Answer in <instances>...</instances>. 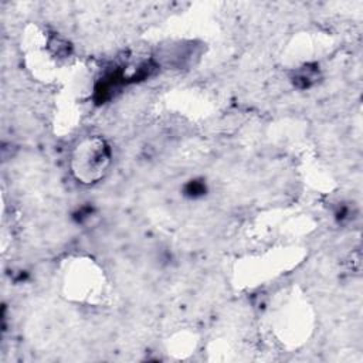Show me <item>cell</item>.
I'll return each mask as SVG.
<instances>
[{
  "label": "cell",
  "instance_id": "obj_1",
  "mask_svg": "<svg viewBox=\"0 0 363 363\" xmlns=\"http://www.w3.org/2000/svg\"><path fill=\"white\" fill-rule=\"evenodd\" d=\"M111 163L108 143L98 138H86L78 142L71 155V170L81 183H96L101 180Z\"/></svg>",
  "mask_w": 363,
  "mask_h": 363
},
{
  "label": "cell",
  "instance_id": "obj_2",
  "mask_svg": "<svg viewBox=\"0 0 363 363\" xmlns=\"http://www.w3.org/2000/svg\"><path fill=\"white\" fill-rule=\"evenodd\" d=\"M318 78H319V69L316 65H311V64H305L299 68H295L291 77L294 85H296L298 88H309L318 81Z\"/></svg>",
  "mask_w": 363,
  "mask_h": 363
}]
</instances>
